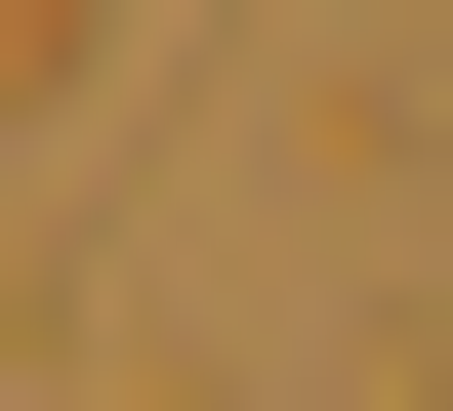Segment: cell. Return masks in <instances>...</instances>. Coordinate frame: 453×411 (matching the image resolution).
Listing matches in <instances>:
<instances>
[{"mask_svg": "<svg viewBox=\"0 0 453 411\" xmlns=\"http://www.w3.org/2000/svg\"><path fill=\"white\" fill-rule=\"evenodd\" d=\"M42 42H83V0H0V82H42Z\"/></svg>", "mask_w": 453, "mask_h": 411, "instance_id": "1", "label": "cell"}]
</instances>
